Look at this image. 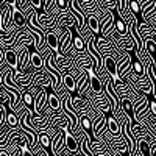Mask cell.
<instances>
[{
    "instance_id": "20",
    "label": "cell",
    "mask_w": 156,
    "mask_h": 156,
    "mask_svg": "<svg viewBox=\"0 0 156 156\" xmlns=\"http://www.w3.org/2000/svg\"><path fill=\"white\" fill-rule=\"evenodd\" d=\"M25 6H31V8H34V9L39 12V11H41L42 3H41V0H27V3L23 5V8H25ZM23 8H22V9H23Z\"/></svg>"
},
{
    "instance_id": "6",
    "label": "cell",
    "mask_w": 156,
    "mask_h": 156,
    "mask_svg": "<svg viewBox=\"0 0 156 156\" xmlns=\"http://www.w3.org/2000/svg\"><path fill=\"white\" fill-rule=\"evenodd\" d=\"M89 90L92 94H101L105 92V84L100 80V76L95 75L94 72H90V78H89Z\"/></svg>"
},
{
    "instance_id": "21",
    "label": "cell",
    "mask_w": 156,
    "mask_h": 156,
    "mask_svg": "<svg viewBox=\"0 0 156 156\" xmlns=\"http://www.w3.org/2000/svg\"><path fill=\"white\" fill-rule=\"evenodd\" d=\"M55 6L59 9H66L67 8V0H55Z\"/></svg>"
},
{
    "instance_id": "1",
    "label": "cell",
    "mask_w": 156,
    "mask_h": 156,
    "mask_svg": "<svg viewBox=\"0 0 156 156\" xmlns=\"http://www.w3.org/2000/svg\"><path fill=\"white\" fill-rule=\"evenodd\" d=\"M66 129H67V125H64L59 128V131L51 137L50 140V154L53 156H59L62 148H64V142H66Z\"/></svg>"
},
{
    "instance_id": "2",
    "label": "cell",
    "mask_w": 156,
    "mask_h": 156,
    "mask_svg": "<svg viewBox=\"0 0 156 156\" xmlns=\"http://www.w3.org/2000/svg\"><path fill=\"white\" fill-rule=\"evenodd\" d=\"M70 154L81 156L78 140L75 139V136H73L72 133H69L67 129H66V142H64V148H62V151H61L59 156H70Z\"/></svg>"
},
{
    "instance_id": "16",
    "label": "cell",
    "mask_w": 156,
    "mask_h": 156,
    "mask_svg": "<svg viewBox=\"0 0 156 156\" xmlns=\"http://www.w3.org/2000/svg\"><path fill=\"white\" fill-rule=\"evenodd\" d=\"M131 70L134 72V73H137V75H147L145 73V66L142 64L133 53H131Z\"/></svg>"
},
{
    "instance_id": "11",
    "label": "cell",
    "mask_w": 156,
    "mask_h": 156,
    "mask_svg": "<svg viewBox=\"0 0 156 156\" xmlns=\"http://www.w3.org/2000/svg\"><path fill=\"white\" fill-rule=\"evenodd\" d=\"M129 69H131V53L125 56L120 62H117V76H123Z\"/></svg>"
},
{
    "instance_id": "12",
    "label": "cell",
    "mask_w": 156,
    "mask_h": 156,
    "mask_svg": "<svg viewBox=\"0 0 156 156\" xmlns=\"http://www.w3.org/2000/svg\"><path fill=\"white\" fill-rule=\"evenodd\" d=\"M30 64L34 69H42V64H44L42 55L39 53L37 50H34V48H30Z\"/></svg>"
},
{
    "instance_id": "14",
    "label": "cell",
    "mask_w": 156,
    "mask_h": 156,
    "mask_svg": "<svg viewBox=\"0 0 156 156\" xmlns=\"http://www.w3.org/2000/svg\"><path fill=\"white\" fill-rule=\"evenodd\" d=\"M86 27L92 33H97L98 34V27H100L98 17L95 14H86Z\"/></svg>"
},
{
    "instance_id": "13",
    "label": "cell",
    "mask_w": 156,
    "mask_h": 156,
    "mask_svg": "<svg viewBox=\"0 0 156 156\" xmlns=\"http://www.w3.org/2000/svg\"><path fill=\"white\" fill-rule=\"evenodd\" d=\"M5 123L11 128H17L19 126V114H16L12 109L6 108V115H5Z\"/></svg>"
},
{
    "instance_id": "22",
    "label": "cell",
    "mask_w": 156,
    "mask_h": 156,
    "mask_svg": "<svg viewBox=\"0 0 156 156\" xmlns=\"http://www.w3.org/2000/svg\"><path fill=\"white\" fill-rule=\"evenodd\" d=\"M0 86H2V75H0Z\"/></svg>"
},
{
    "instance_id": "19",
    "label": "cell",
    "mask_w": 156,
    "mask_h": 156,
    "mask_svg": "<svg viewBox=\"0 0 156 156\" xmlns=\"http://www.w3.org/2000/svg\"><path fill=\"white\" fill-rule=\"evenodd\" d=\"M125 8H128L131 12H134L136 16H139V12H140V3L137 0H125Z\"/></svg>"
},
{
    "instance_id": "7",
    "label": "cell",
    "mask_w": 156,
    "mask_h": 156,
    "mask_svg": "<svg viewBox=\"0 0 156 156\" xmlns=\"http://www.w3.org/2000/svg\"><path fill=\"white\" fill-rule=\"evenodd\" d=\"M3 62L11 69H17V53L12 48H3Z\"/></svg>"
},
{
    "instance_id": "18",
    "label": "cell",
    "mask_w": 156,
    "mask_h": 156,
    "mask_svg": "<svg viewBox=\"0 0 156 156\" xmlns=\"http://www.w3.org/2000/svg\"><path fill=\"white\" fill-rule=\"evenodd\" d=\"M120 108L123 109V112L128 117H131V120H133V105H131V101H129L128 98H120Z\"/></svg>"
},
{
    "instance_id": "4",
    "label": "cell",
    "mask_w": 156,
    "mask_h": 156,
    "mask_svg": "<svg viewBox=\"0 0 156 156\" xmlns=\"http://www.w3.org/2000/svg\"><path fill=\"white\" fill-rule=\"evenodd\" d=\"M11 22L14 23L17 28H22L27 25V16H25V12L16 5L11 6Z\"/></svg>"
},
{
    "instance_id": "8",
    "label": "cell",
    "mask_w": 156,
    "mask_h": 156,
    "mask_svg": "<svg viewBox=\"0 0 156 156\" xmlns=\"http://www.w3.org/2000/svg\"><path fill=\"white\" fill-rule=\"evenodd\" d=\"M47 106L51 111H55V112H59L61 111V97L56 95L53 90L47 94Z\"/></svg>"
},
{
    "instance_id": "10",
    "label": "cell",
    "mask_w": 156,
    "mask_h": 156,
    "mask_svg": "<svg viewBox=\"0 0 156 156\" xmlns=\"http://www.w3.org/2000/svg\"><path fill=\"white\" fill-rule=\"evenodd\" d=\"M58 36L53 31H45V45L53 51V53H58Z\"/></svg>"
},
{
    "instance_id": "3",
    "label": "cell",
    "mask_w": 156,
    "mask_h": 156,
    "mask_svg": "<svg viewBox=\"0 0 156 156\" xmlns=\"http://www.w3.org/2000/svg\"><path fill=\"white\" fill-rule=\"evenodd\" d=\"M101 69L106 70L111 78H117V62L112 55H101Z\"/></svg>"
},
{
    "instance_id": "9",
    "label": "cell",
    "mask_w": 156,
    "mask_h": 156,
    "mask_svg": "<svg viewBox=\"0 0 156 156\" xmlns=\"http://www.w3.org/2000/svg\"><path fill=\"white\" fill-rule=\"evenodd\" d=\"M61 86L64 90H67V92H75V76L72 73H62L61 76Z\"/></svg>"
},
{
    "instance_id": "15",
    "label": "cell",
    "mask_w": 156,
    "mask_h": 156,
    "mask_svg": "<svg viewBox=\"0 0 156 156\" xmlns=\"http://www.w3.org/2000/svg\"><path fill=\"white\" fill-rule=\"evenodd\" d=\"M72 47L76 51H84V47H86V39L81 37L78 33H75V30H73V36H72Z\"/></svg>"
},
{
    "instance_id": "5",
    "label": "cell",
    "mask_w": 156,
    "mask_h": 156,
    "mask_svg": "<svg viewBox=\"0 0 156 156\" xmlns=\"http://www.w3.org/2000/svg\"><path fill=\"white\" fill-rule=\"evenodd\" d=\"M137 123L144 125V126L148 129V131L156 137V115H154V114H151V112H150V109H148L144 115L140 117V120H139Z\"/></svg>"
},
{
    "instance_id": "17",
    "label": "cell",
    "mask_w": 156,
    "mask_h": 156,
    "mask_svg": "<svg viewBox=\"0 0 156 156\" xmlns=\"http://www.w3.org/2000/svg\"><path fill=\"white\" fill-rule=\"evenodd\" d=\"M142 42H144L145 50L148 51L151 56H154L156 55V37H144V39H142Z\"/></svg>"
}]
</instances>
